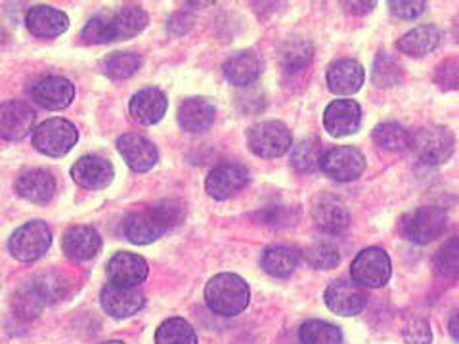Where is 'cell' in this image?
<instances>
[{"instance_id":"obj_1","label":"cell","mask_w":459,"mask_h":344,"mask_svg":"<svg viewBox=\"0 0 459 344\" xmlns=\"http://www.w3.org/2000/svg\"><path fill=\"white\" fill-rule=\"evenodd\" d=\"M184 219V207L180 201L165 199L152 207L134 211L125 220V237L134 245H148L160 239L172 226Z\"/></svg>"},{"instance_id":"obj_2","label":"cell","mask_w":459,"mask_h":344,"mask_svg":"<svg viewBox=\"0 0 459 344\" xmlns=\"http://www.w3.org/2000/svg\"><path fill=\"white\" fill-rule=\"evenodd\" d=\"M67 295V283L62 276L47 271L25 283L13 298V310L23 320H33L47 306L57 303Z\"/></svg>"},{"instance_id":"obj_3","label":"cell","mask_w":459,"mask_h":344,"mask_svg":"<svg viewBox=\"0 0 459 344\" xmlns=\"http://www.w3.org/2000/svg\"><path fill=\"white\" fill-rule=\"evenodd\" d=\"M249 285L238 274H219L205 287V303L212 314L234 318L249 305Z\"/></svg>"},{"instance_id":"obj_4","label":"cell","mask_w":459,"mask_h":344,"mask_svg":"<svg viewBox=\"0 0 459 344\" xmlns=\"http://www.w3.org/2000/svg\"><path fill=\"white\" fill-rule=\"evenodd\" d=\"M408 150L425 165H442L454 155L455 136L446 126H425L411 134Z\"/></svg>"},{"instance_id":"obj_5","label":"cell","mask_w":459,"mask_h":344,"mask_svg":"<svg viewBox=\"0 0 459 344\" xmlns=\"http://www.w3.org/2000/svg\"><path fill=\"white\" fill-rule=\"evenodd\" d=\"M52 245V232L42 220H31L12 234L8 249L20 262H35L45 256Z\"/></svg>"},{"instance_id":"obj_6","label":"cell","mask_w":459,"mask_h":344,"mask_svg":"<svg viewBox=\"0 0 459 344\" xmlns=\"http://www.w3.org/2000/svg\"><path fill=\"white\" fill-rule=\"evenodd\" d=\"M79 133L75 125L67 119H48L40 123L33 133V146L48 157H62L77 146Z\"/></svg>"},{"instance_id":"obj_7","label":"cell","mask_w":459,"mask_h":344,"mask_svg":"<svg viewBox=\"0 0 459 344\" xmlns=\"http://www.w3.org/2000/svg\"><path fill=\"white\" fill-rule=\"evenodd\" d=\"M448 226V214L438 207H420L402 219V234L411 243L429 245L438 239Z\"/></svg>"},{"instance_id":"obj_8","label":"cell","mask_w":459,"mask_h":344,"mask_svg":"<svg viewBox=\"0 0 459 344\" xmlns=\"http://www.w3.org/2000/svg\"><path fill=\"white\" fill-rule=\"evenodd\" d=\"M249 150L264 159H276L291 150V131L281 121H264L251 126L247 134Z\"/></svg>"},{"instance_id":"obj_9","label":"cell","mask_w":459,"mask_h":344,"mask_svg":"<svg viewBox=\"0 0 459 344\" xmlns=\"http://www.w3.org/2000/svg\"><path fill=\"white\" fill-rule=\"evenodd\" d=\"M393 274L391 258L381 247H368L352 261L351 276L358 285L377 289L389 283Z\"/></svg>"},{"instance_id":"obj_10","label":"cell","mask_w":459,"mask_h":344,"mask_svg":"<svg viewBox=\"0 0 459 344\" xmlns=\"http://www.w3.org/2000/svg\"><path fill=\"white\" fill-rule=\"evenodd\" d=\"M320 168L325 176L337 182H351L362 175L366 168V157L352 146H341L322 155Z\"/></svg>"},{"instance_id":"obj_11","label":"cell","mask_w":459,"mask_h":344,"mask_svg":"<svg viewBox=\"0 0 459 344\" xmlns=\"http://www.w3.org/2000/svg\"><path fill=\"white\" fill-rule=\"evenodd\" d=\"M324 298L329 310L344 315V318L358 315L368 305V297L362 287L347 280H335L329 283Z\"/></svg>"},{"instance_id":"obj_12","label":"cell","mask_w":459,"mask_h":344,"mask_svg":"<svg viewBox=\"0 0 459 344\" xmlns=\"http://www.w3.org/2000/svg\"><path fill=\"white\" fill-rule=\"evenodd\" d=\"M100 303L102 308L111 315V318H131L138 314L143 305H146V297L138 289V287H123L108 283L102 293H100Z\"/></svg>"},{"instance_id":"obj_13","label":"cell","mask_w":459,"mask_h":344,"mask_svg":"<svg viewBox=\"0 0 459 344\" xmlns=\"http://www.w3.org/2000/svg\"><path fill=\"white\" fill-rule=\"evenodd\" d=\"M247 182H249V172L246 167L236 165V163H224L209 172L205 188L212 199L224 201L238 195L243 188H246Z\"/></svg>"},{"instance_id":"obj_14","label":"cell","mask_w":459,"mask_h":344,"mask_svg":"<svg viewBox=\"0 0 459 344\" xmlns=\"http://www.w3.org/2000/svg\"><path fill=\"white\" fill-rule=\"evenodd\" d=\"M362 125V109L354 99H335L324 113V126L332 136H351Z\"/></svg>"},{"instance_id":"obj_15","label":"cell","mask_w":459,"mask_h":344,"mask_svg":"<svg viewBox=\"0 0 459 344\" xmlns=\"http://www.w3.org/2000/svg\"><path fill=\"white\" fill-rule=\"evenodd\" d=\"M62 247L74 262H89L102 249V237L92 226H71L64 234Z\"/></svg>"},{"instance_id":"obj_16","label":"cell","mask_w":459,"mask_h":344,"mask_svg":"<svg viewBox=\"0 0 459 344\" xmlns=\"http://www.w3.org/2000/svg\"><path fill=\"white\" fill-rule=\"evenodd\" d=\"M35 126V111L23 102L0 104V138L16 142L25 138Z\"/></svg>"},{"instance_id":"obj_17","label":"cell","mask_w":459,"mask_h":344,"mask_svg":"<svg viewBox=\"0 0 459 344\" xmlns=\"http://www.w3.org/2000/svg\"><path fill=\"white\" fill-rule=\"evenodd\" d=\"M113 165L100 155H84L71 168V176L86 190H104L113 180Z\"/></svg>"},{"instance_id":"obj_18","label":"cell","mask_w":459,"mask_h":344,"mask_svg":"<svg viewBox=\"0 0 459 344\" xmlns=\"http://www.w3.org/2000/svg\"><path fill=\"white\" fill-rule=\"evenodd\" d=\"M31 96L39 106L50 111L65 109L75 98V86L64 77H45L33 84Z\"/></svg>"},{"instance_id":"obj_19","label":"cell","mask_w":459,"mask_h":344,"mask_svg":"<svg viewBox=\"0 0 459 344\" xmlns=\"http://www.w3.org/2000/svg\"><path fill=\"white\" fill-rule=\"evenodd\" d=\"M312 219L322 232L339 234L351 224L349 209L344 207L341 199L333 195H320L312 205Z\"/></svg>"},{"instance_id":"obj_20","label":"cell","mask_w":459,"mask_h":344,"mask_svg":"<svg viewBox=\"0 0 459 344\" xmlns=\"http://www.w3.org/2000/svg\"><path fill=\"white\" fill-rule=\"evenodd\" d=\"M148 262L134 253H117L108 262L109 281L123 287H138L148 278Z\"/></svg>"},{"instance_id":"obj_21","label":"cell","mask_w":459,"mask_h":344,"mask_svg":"<svg viewBox=\"0 0 459 344\" xmlns=\"http://www.w3.org/2000/svg\"><path fill=\"white\" fill-rule=\"evenodd\" d=\"M117 150L123 155L126 165L134 172H146L157 163V150L153 143L142 134H123L117 140Z\"/></svg>"},{"instance_id":"obj_22","label":"cell","mask_w":459,"mask_h":344,"mask_svg":"<svg viewBox=\"0 0 459 344\" xmlns=\"http://www.w3.org/2000/svg\"><path fill=\"white\" fill-rule=\"evenodd\" d=\"M364 67L356 60H337L327 69V86L337 96H351L362 89Z\"/></svg>"},{"instance_id":"obj_23","label":"cell","mask_w":459,"mask_h":344,"mask_svg":"<svg viewBox=\"0 0 459 344\" xmlns=\"http://www.w3.org/2000/svg\"><path fill=\"white\" fill-rule=\"evenodd\" d=\"M167 106L169 99L160 89H143L133 96L128 109L138 125H155L165 117Z\"/></svg>"},{"instance_id":"obj_24","label":"cell","mask_w":459,"mask_h":344,"mask_svg":"<svg viewBox=\"0 0 459 344\" xmlns=\"http://www.w3.org/2000/svg\"><path fill=\"white\" fill-rule=\"evenodd\" d=\"M13 190L22 199L31 201V203H47L56 192V180L48 170L33 168L18 176Z\"/></svg>"},{"instance_id":"obj_25","label":"cell","mask_w":459,"mask_h":344,"mask_svg":"<svg viewBox=\"0 0 459 344\" xmlns=\"http://www.w3.org/2000/svg\"><path fill=\"white\" fill-rule=\"evenodd\" d=\"M25 23L35 37L54 39L67 31L69 18L62 10H56L52 6H35L29 10Z\"/></svg>"},{"instance_id":"obj_26","label":"cell","mask_w":459,"mask_h":344,"mask_svg":"<svg viewBox=\"0 0 459 344\" xmlns=\"http://www.w3.org/2000/svg\"><path fill=\"white\" fill-rule=\"evenodd\" d=\"M440 40H442V33L438 27L420 25V27L411 29V31H408L402 39H398L396 48L406 56L421 57V56H427L433 50H437Z\"/></svg>"},{"instance_id":"obj_27","label":"cell","mask_w":459,"mask_h":344,"mask_svg":"<svg viewBox=\"0 0 459 344\" xmlns=\"http://www.w3.org/2000/svg\"><path fill=\"white\" fill-rule=\"evenodd\" d=\"M178 123L186 133H204L214 123V108L204 98H188L178 108Z\"/></svg>"},{"instance_id":"obj_28","label":"cell","mask_w":459,"mask_h":344,"mask_svg":"<svg viewBox=\"0 0 459 344\" xmlns=\"http://www.w3.org/2000/svg\"><path fill=\"white\" fill-rule=\"evenodd\" d=\"M263 64L258 56L253 52H238L224 64V75L226 79L236 86H247L253 84L261 77Z\"/></svg>"},{"instance_id":"obj_29","label":"cell","mask_w":459,"mask_h":344,"mask_svg":"<svg viewBox=\"0 0 459 344\" xmlns=\"http://www.w3.org/2000/svg\"><path fill=\"white\" fill-rule=\"evenodd\" d=\"M300 262V251L290 245L268 247L263 253V268L274 278H290Z\"/></svg>"},{"instance_id":"obj_30","label":"cell","mask_w":459,"mask_h":344,"mask_svg":"<svg viewBox=\"0 0 459 344\" xmlns=\"http://www.w3.org/2000/svg\"><path fill=\"white\" fill-rule=\"evenodd\" d=\"M115 40H125L140 35L148 25V13L138 6H125L117 12L109 13Z\"/></svg>"},{"instance_id":"obj_31","label":"cell","mask_w":459,"mask_h":344,"mask_svg":"<svg viewBox=\"0 0 459 344\" xmlns=\"http://www.w3.org/2000/svg\"><path fill=\"white\" fill-rule=\"evenodd\" d=\"M322 155V140L318 136L303 138L291 150V167L300 175H310L320 168Z\"/></svg>"},{"instance_id":"obj_32","label":"cell","mask_w":459,"mask_h":344,"mask_svg":"<svg viewBox=\"0 0 459 344\" xmlns=\"http://www.w3.org/2000/svg\"><path fill=\"white\" fill-rule=\"evenodd\" d=\"M155 344H197V333L184 318H169L157 327Z\"/></svg>"},{"instance_id":"obj_33","label":"cell","mask_w":459,"mask_h":344,"mask_svg":"<svg viewBox=\"0 0 459 344\" xmlns=\"http://www.w3.org/2000/svg\"><path fill=\"white\" fill-rule=\"evenodd\" d=\"M312 45L305 39H290L285 40L280 48V62L285 71H300L310 65L312 62Z\"/></svg>"},{"instance_id":"obj_34","label":"cell","mask_w":459,"mask_h":344,"mask_svg":"<svg viewBox=\"0 0 459 344\" xmlns=\"http://www.w3.org/2000/svg\"><path fill=\"white\" fill-rule=\"evenodd\" d=\"M404 79V69L394 60L391 54L381 52L371 67V82L377 89H393Z\"/></svg>"},{"instance_id":"obj_35","label":"cell","mask_w":459,"mask_h":344,"mask_svg":"<svg viewBox=\"0 0 459 344\" xmlns=\"http://www.w3.org/2000/svg\"><path fill=\"white\" fill-rule=\"evenodd\" d=\"M300 344H342V331L322 320H308L299 329Z\"/></svg>"},{"instance_id":"obj_36","label":"cell","mask_w":459,"mask_h":344,"mask_svg":"<svg viewBox=\"0 0 459 344\" xmlns=\"http://www.w3.org/2000/svg\"><path fill=\"white\" fill-rule=\"evenodd\" d=\"M373 142L386 151H406L411 134L398 123H381L373 128Z\"/></svg>"},{"instance_id":"obj_37","label":"cell","mask_w":459,"mask_h":344,"mask_svg":"<svg viewBox=\"0 0 459 344\" xmlns=\"http://www.w3.org/2000/svg\"><path fill=\"white\" fill-rule=\"evenodd\" d=\"M140 56L133 52H115L104 60V73L113 81L131 79L140 69Z\"/></svg>"},{"instance_id":"obj_38","label":"cell","mask_w":459,"mask_h":344,"mask_svg":"<svg viewBox=\"0 0 459 344\" xmlns=\"http://www.w3.org/2000/svg\"><path fill=\"white\" fill-rule=\"evenodd\" d=\"M305 261L316 270H332L341 262V254L333 243L316 241L305 251Z\"/></svg>"},{"instance_id":"obj_39","label":"cell","mask_w":459,"mask_h":344,"mask_svg":"<svg viewBox=\"0 0 459 344\" xmlns=\"http://www.w3.org/2000/svg\"><path fill=\"white\" fill-rule=\"evenodd\" d=\"M435 271L440 278L455 280L459 276V239L452 237L435 256Z\"/></svg>"},{"instance_id":"obj_40","label":"cell","mask_w":459,"mask_h":344,"mask_svg":"<svg viewBox=\"0 0 459 344\" xmlns=\"http://www.w3.org/2000/svg\"><path fill=\"white\" fill-rule=\"evenodd\" d=\"M82 39L89 42V45H106V42L115 40L113 25L109 13H100L94 16L82 29Z\"/></svg>"},{"instance_id":"obj_41","label":"cell","mask_w":459,"mask_h":344,"mask_svg":"<svg viewBox=\"0 0 459 344\" xmlns=\"http://www.w3.org/2000/svg\"><path fill=\"white\" fill-rule=\"evenodd\" d=\"M402 337L406 344H430L433 340V331L425 318H411L402 329Z\"/></svg>"},{"instance_id":"obj_42","label":"cell","mask_w":459,"mask_h":344,"mask_svg":"<svg viewBox=\"0 0 459 344\" xmlns=\"http://www.w3.org/2000/svg\"><path fill=\"white\" fill-rule=\"evenodd\" d=\"M435 82L442 90H455L459 82V65L455 60H446L437 67Z\"/></svg>"},{"instance_id":"obj_43","label":"cell","mask_w":459,"mask_h":344,"mask_svg":"<svg viewBox=\"0 0 459 344\" xmlns=\"http://www.w3.org/2000/svg\"><path fill=\"white\" fill-rule=\"evenodd\" d=\"M389 6H391L393 16L400 20H413L425 12L427 3H423V0H398L396 3V0H393V3H389Z\"/></svg>"},{"instance_id":"obj_44","label":"cell","mask_w":459,"mask_h":344,"mask_svg":"<svg viewBox=\"0 0 459 344\" xmlns=\"http://www.w3.org/2000/svg\"><path fill=\"white\" fill-rule=\"evenodd\" d=\"M290 209L287 207H268L263 212H258V219H261L263 224L270 226H281V224H290Z\"/></svg>"},{"instance_id":"obj_45","label":"cell","mask_w":459,"mask_h":344,"mask_svg":"<svg viewBox=\"0 0 459 344\" xmlns=\"http://www.w3.org/2000/svg\"><path fill=\"white\" fill-rule=\"evenodd\" d=\"M192 25H194V18H190L186 12H178V13H175V16L170 18L169 31H170V35L178 37V35H184L186 31H188Z\"/></svg>"},{"instance_id":"obj_46","label":"cell","mask_w":459,"mask_h":344,"mask_svg":"<svg viewBox=\"0 0 459 344\" xmlns=\"http://www.w3.org/2000/svg\"><path fill=\"white\" fill-rule=\"evenodd\" d=\"M347 6L352 13H368L373 6H376V3H347Z\"/></svg>"},{"instance_id":"obj_47","label":"cell","mask_w":459,"mask_h":344,"mask_svg":"<svg viewBox=\"0 0 459 344\" xmlns=\"http://www.w3.org/2000/svg\"><path fill=\"white\" fill-rule=\"evenodd\" d=\"M450 333H452V339H454V340L459 339V337H457V312H454L452 318H450Z\"/></svg>"},{"instance_id":"obj_48","label":"cell","mask_w":459,"mask_h":344,"mask_svg":"<svg viewBox=\"0 0 459 344\" xmlns=\"http://www.w3.org/2000/svg\"><path fill=\"white\" fill-rule=\"evenodd\" d=\"M102 344H125L121 340H108V342H102Z\"/></svg>"}]
</instances>
